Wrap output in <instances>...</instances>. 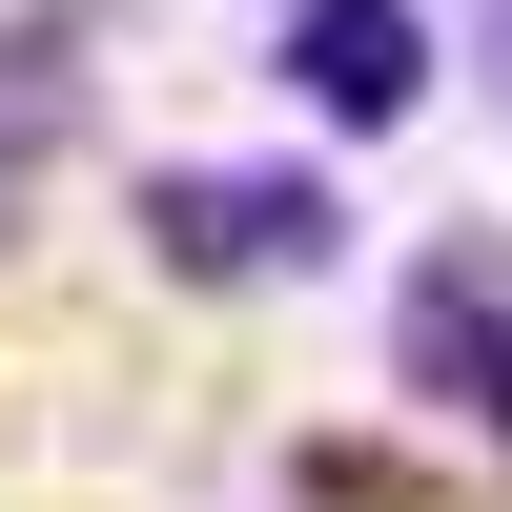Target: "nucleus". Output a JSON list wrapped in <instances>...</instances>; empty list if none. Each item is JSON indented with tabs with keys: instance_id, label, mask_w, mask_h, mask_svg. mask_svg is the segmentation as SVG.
Wrapping results in <instances>:
<instances>
[{
	"instance_id": "4",
	"label": "nucleus",
	"mask_w": 512,
	"mask_h": 512,
	"mask_svg": "<svg viewBox=\"0 0 512 512\" xmlns=\"http://www.w3.org/2000/svg\"><path fill=\"white\" fill-rule=\"evenodd\" d=\"M82 21L103 0H41V21H0V205L62 164V123H82Z\"/></svg>"
},
{
	"instance_id": "3",
	"label": "nucleus",
	"mask_w": 512,
	"mask_h": 512,
	"mask_svg": "<svg viewBox=\"0 0 512 512\" xmlns=\"http://www.w3.org/2000/svg\"><path fill=\"white\" fill-rule=\"evenodd\" d=\"M410 390H451L512 451V267L492 246H431V267H410Z\"/></svg>"
},
{
	"instance_id": "1",
	"label": "nucleus",
	"mask_w": 512,
	"mask_h": 512,
	"mask_svg": "<svg viewBox=\"0 0 512 512\" xmlns=\"http://www.w3.org/2000/svg\"><path fill=\"white\" fill-rule=\"evenodd\" d=\"M144 246L185 287H267V267H328V185L308 164H267V185H185V164H164L144 185Z\"/></svg>"
},
{
	"instance_id": "2",
	"label": "nucleus",
	"mask_w": 512,
	"mask_h": 512,
	"mask_svg": "<svg viewBox=\"0 0 512 512\" xmlns=\"http://www.w3.org/2000/svg\"><path fill=\"white\" fill-rule=\"evenodd\" d=\"M267 62L308 82V103L349 123V144L431 103V21H410V0H287V21H267Z\"/></svg>"
},
{
	"instance_id": "5",
	"label": "nucleus",
	"mask_w": 512,
	"mask_h": 512,
	"mask_svg": "<svg viewBox=\"0 0 512 512\" xmlns=\"http://www.w3.org/2000/svg\"><path fill=\"white\" fill-rule=\"evenodd\" d=\"M472 62H492V82H512V0H472Z\"/></svg>"
}]
</instances>
